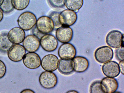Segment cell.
Segmentation results:
<instances>
[{"mask_svg":"<svg viewBox=\"0 0 124 93\" xmlns=\"http://www.w3.org/2000/svg\"><path fill=\"white\" fill-rule=\"evenodd\" d=\"M37 21L35 15L30 11H25L21 14L17 20L19 26L24 30H29L33 28Z\"/></svg>","mask_w":124,"mask_h":93,"instance_id":"6da1fadb","label":"cell"},{"mask_svg":"<svg viewBox=\"0 0 124 93\" xmlns=\"http://www.w3.org/2000/svg\"><path fill=\"white\" fill-rule=\"evenodd\" d=\"M39 82L43 88L50 89L56 86L58 83V78L56 74L53 72L45 71L40 75Z\"/></svg>","mask_w":124,"mask_h":93,"instance_id":"7a4b0ae2","label":"cell"},{"mask_svg":"<svg viewBox=\"0 0 124 93\" xmlns=\"http://www.w3.org/2000/svg\"><path fill=\"white\" fill-rule=\"evenodd\" d=\"M114 52L113 49L107 46H104L97 48L94 53L96 60L98 62L104 63L113 59Z\"/></svg>","mask_w":124,"mask_h":93,"instance_id":"3957f363","label":"cell"},{"mask_svg":"<svg viewBox=\"0 0 124 93\" xmlns=\"http://www.w3.org/2000/svg\"><path fill=\"white\" fill-rule=\"evenodd\" d=\"M124 35L121 32L117 30H113L107 34L106 41L110 47L116 48L120 46L124 47Z\"/></svg>","mask_w":124,"mask_h":93,"instance_id":"277c9868","label":"cell"},{"mask_svg":"<svg viewBox=\"0 0 124 93\" xmlns=\"http://www.w3.org/2000/svg\"><path fill=\"white\" fill-rule=\"evenodd\" d=\"M36 26L39 31L44 34L51 32L54 29L52 19L49 17L46 16H41L38 18Z\"/></svg>","mask_w":124,"mask_h":93,"instance_id":"5b68a950","label":"cell"},{"mask_svg":"<svg viewBox=\"0 0 124 93\" xmlns=\"http://www.w3.org/2000/svg\"><path fill=\"white\" fill-rule=\"evenodd\" d=\"M40 45L42 48L47 52H51L57 48L58 43L57 39L53 35L49 34L44 35L40 39Z\"/></svg>","mask_w":124,"mask_h":93,"instance_id":"8992f818","label":"cell"},{"mask_svg":"<svg viewBox=\"0 0 124 93\" xmlns=\"http://www.w3.org/2000/svg\"><path fill=\"white\" fill-rule=\"evenodd\" d=\"M59 61V59L56 55L48 54L43 57L41 61V65L45 71L53 72L57 69Z\"/></svg>","mask_w":124,"mask_h":93,"instance_id":"52a82bcc","label":"cell"},{"mask_svg":"<svg viewBox=\"0 0 124 93\" xmlns=\"http://www.w3.org/2000/svg\"><path fill=\"white\" fill-rule=\"evenodd\" d=\"M26 53V50L23 46L19 44L13 45L8 51V58L14 62H18L23 59Z\"/></svg>","mask_w":124,"mask_h":93,"instance_id":"ba28073f","label":"cell"},{"mask_svg":"<svg viewBox=\"0 0 124 93\" xmlns=\"http://www.w3.org/2000/svg\"><path fill=\"white\" fill-rule=\"evenodd\" d=\"M77 19V14L74 11L66 9L60 13L59 20L62 26L70 27L73 25Z\"/></svg>","mask_w":124,"mask_h":93,"instance_id":"9c48e42d","label":"cell"},{"mask_svg":"<svg viewBox=\"0 0 124 93\" xmlns=\"http://www.w3.org/2000/svg\"><path fill=\"white\" fill-rule=\"evenodd\" d=\"M23 60L24 65L29 69H36L41 65V58L35 52H29L25 54Z\"/></svg>","mask_w":124,"mask_h":93,"instance_id":"30bf717a","label":"cell"},{"mask_svg":"<svg viewBox=\"0 0 124 93\" xmlns=\"http://www.w3.org/2000/svg\"><path fill=\"white\" fill-rule=\"evenodd\" d=\"M58 53L61 59H72L76 55V50L73 45L67 43H63L60 46Z\"/></svg>","mask_w":124,"mask_h":93,"instance_id":"8fae6325","label":"cell"},{"mask_svg":"<svg viewBox=\"0 0 124 93\" xmlns=\"http://www.w3.org/2000/svg\"><path fill=\"white\" fill-rule=\"evenodd\" d=\"M102 70L106 76L112 78L118 76L120 72L118 64L114 61L104 63L102 66Z\"/></svg>","mask_w":124,"mask_h":93,"instance_id":"7c38bea8","label":"cell"},{"mask_svg":"<svg viewBox=\"0 0 124 93\" xmlns=\"http://www.w3.org/2000/svg\"><path fill=\"white\" fill-rule=\"evenodd\" d=\"M55 35L57 39L60 42L69 43L72 39L73 32L70 27L62 26L57 29Z\"/></svg>","mask_w":124,"mask_h":93,"instance_id":"4fadbf2b","label":"cell"},{"mask_svg":"<svg viewBox=\"0 0 124 93\" xmlns=\"http://www.w3.org/2000/svg\"><path fill=\"white\" fill-rule=\"evenodd\" d=\"M23 46L28 52H35L39 49L40 39L33 34L27 35L23 42Z\"/></svg>","mask_w":124,"mask_h":93,"instance_id":"5bb4252c","label":"cell"},{"mask_svg":"<svg viewBox=\"0 0 124 93\" xmlns=\"http://www.w3.org/2000/svg\"><path fill=\"white\" fill-rule=\"evenodd\" d=\"M8 37L13 44H19L23 42L25 37V34L24 30L21 28L16 27L9 31Z\"/></svg>","mask_w":124,"mask_h":93,"instance_id":"9a60e30c","label":"cell"},{"mask_svg":"<svg viewBox=\"0 0 124 93\" xmlns=\"http://www.w3.org/2000/svg\"><path fill=\"white\" fill-rule=\"evenodd\" d=\"M101 82V87L104 93H114L118 87V81L114 78L105 77L102 79Z\"/></svg>","mask_w":124,"mask_h":93,"instance_id":"2e32d148","label":"cell"},{"mask_svg":"<svg viewBox=\"0 0 124 93\" xmlns=\"http://www.w3.org/2000/svg\"><path fill=\"white\" fill-rule=\"evenodd\" d=\"M74 63L72 59H61L59 60L57 69L61 73L69 74L74 71Z\"/></svg>","mask_w":124,"mask_h":93,"instance_id":"e0dca14e","label":"cell"},{"mask_svg":"<svg viewBox=\"0 0 124 93\" xmlns=\"http://www.w3.org/2000/svg\"><path fill=\"white\" fill-rule=\"evenodd\" d=\"M72 60L74 63V70L75 72L81 73L85 72L88 68L89 63L85 57L81 56H75Z\"/></svg>","mask_w":124,"mask_h":93,"instance_id":"ac0fdd59","label":"cell"},{"mask_svg":"<svg viewBox=\"0 0 124 93\" xmlns=\"http://www.w3.org/2000/svg\"><path fill=\"white\" fill-rule=\"evenodd\" d=\"M9 39L8 33L3 32L0 34V52L3 53H7L13 45Z\"/></svg>","mask_w":124,"mask_h":93,"instance_id":"d6986e66","label":"cell"},{"mask_svg":"<svg viewBox=\"0 0 124 93\" xmlns=\"http://www.w3.org/2000/svg\"><path fill=\"white\" fill-rule=\"evenodd\" d=\"M83 0H64V6L68 9L77 11L82 7Z\"/></svg>","mask_w":124,"mask_h":93,"instance_id":"ffe728a7","label":"cell"},{"mask_svg":"<svg viewBox=\"0 0 124 93\" xmlns=\"http://www.w3.org/2000/svg\"><path fill=\"white\" fill-rule=\"evenodd\" d=\"M12 5L14 8L18 10H22L28 6L30 0H11Z\"/></svg>","mask_w":124,"mask_h":93,"instance_id":"44dd1931","label":"cell"},{"mask_svg":"<svg viewBox=\"0 0 124 93\" xmlns=\"http://www.w3.org/2000/svg\"><path fill=\"white\" fill-rule=\"evenodd\" d=\"M0 8L3 13L5 14L10 13L14 9L12 4L11 0H4L0 6Z\"/></svg>","mask_w":124,"mask_h":93,"instance_id":"7402d4cb","label":"cell"},{"mask_svg":"<svg viewBox=\"0 0 124 93\" xmlns=\"http://www.w3.org/2000/svg\"><path fill=\"white\" fill-rule=\"evenodd\" d=\"M89 91L91 93H104L101 87V81H96L92 83L90 86Z\"/></svg>","mask_w":124,"mask_h":93,"instance_id":"603a6c76","label":"cell"},{"mask_svg":"<svg viewBox=\"0 0 124 93\" xmlns=\"http://www.w3.org/2000/svg\"><path fill=\"white\" fill-rule=\"evenodd\" d=\"M60 13L57 11H53L50 14L49 16L52 20L54 25V29H56L60 27L62 25L59 20Z\"/></svg>","mask_w":124,"mask_h":93,"instance_id":"cb8c5ba5","label":"cell"},{"mask_svg":"<svg viewBox=\"0 0 124 93\" xmlns=\"http://www.w3.org/2000/svg\"><path fill=\"white\" fill-rule=\"evenodd\" d=\"M49 5L55 8H61L64 6V0H47Z\"/></svg>","mask_w":124,"mask_h":93,"instance_id":"d4e9b609","label":"cell"},{"mask_svg":"<svg viewBox=\"0 0 124 93\" xmlns=\"http://www.w3.org/2000/svg\"><path fill=\"white\" fill-rule=\"evenodd\" d=\"M115 55L116 59L119 61L124 60V48L123 46H120L115 50Z\"/></svg>","mask_w":124,"mask_h":93,"instance_id":"484cf974","label":"cell"},{"mask_svg":"<svg viewBox=\"0 0 124 93\" xmlns=\"http://www.w3.org/2000/svg\"><path fill=\"white\" fill-rule=\"evenodd\" d=\"M6 68L4 62L0 60V79L3 78L6 73Z\"/></svg>","mask_w":124,"mask_h":93,"instance_id":"4316f807","label":"cell"},{"mask_svg":"<svg viewBox=\"0 0 124 93\" xmlns=\"http://www.w3.org/2000/svg\"><path fill=\"white\" fill-rule=\"evenodd\" d=\"M32 33L33 34L37 36L39 39L44 35L39 31L36 26H34L32 30Z\"/></svg>","mask_w":124,"mask_h":93,"instance_id":"83f0119b","label":"cell"},{"mask_svg":"<svg viewBox=\"0 0 124 93\" xmlns=\"http://www.w3.org/2000/svg\"><path fill=\"white\" fill-rule=\"evenodd\" d=\"M118 64L120 69V72L122 74L124 75V60L120 61Z\"/></svg>","mask_w":124,"mask_h":93,"instance_id":"f1b7e54d","label":"cell"},{"mask_svg":"<svg viewBox=\"0 0 124 93\" xmlns=\"http://www.w3.org/2000/svg\"><path fill=\"white\" fill-rule=\"evenodd\" d=\"M21 93H35L33 90L30 89H25L22 90Z\"/></svg>","mask_w":124,"mask_h":93,"instance_id":"f546056e","label":"cell"},{"mask_svg":"<svg viewBox=\"0 0 124 93\" xmlns=\"http://www.w3.org/2000/svg\"><path fill=\"white\" fill-rule=\"evenodd\" d=\"M3 17V13L0 8V22L2 20Z\"/></svg>","mask_w":124,"mask_h":93,"instance_id":"4dcf8cb0","label":"cell"},{"mask_svg":"<svg viewBox=\"0 0 124 93\" xmlns=\"http://www.w3.org/2000/svg\"><path fill=\"white\" fill-rule=\"evenodd\" d=\"M67 93H78V92L76 90H71L69 91L66 92Z\"/></svg>","mask_w":124,"mask_h":93,"instance_id":"1f68e13d","label":"cell"},{"mask_svg":"<svg viewBox=\"0 0 124 93\" xmlns=\"http://www.w3.org/2000/svg\"><path fill=\"white\" fill-rule=\"evenodd\" d=\"M4 0H0V6Z\"/></svg>","mask_w":124,"mask_h":93,"instance_id":"d6a6232c","label":"cell"}]
</instances>
